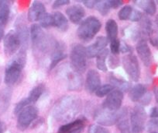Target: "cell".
<instances>
[{"label": "cell", "mask_w": 158, "mask_h": 133, "mask_svg": "<svg viewBox=\"0 0 158 133\" xmlns=\"http://www.w3.org/2000/svg\"><path fill=\"white\" fill-rule=\"evenodd\" d=\"M4 35V30H3V26L0 24V41L2 40V38H3Z\"/></svg>", "instance_id": "74e56055"}, {"label": "cell", "mask_w": 158, "mask_h": 133, "mask_svg": "<svg viewBox=\"0 0 158 133\" xmlns=\"http://www.w3.org/2000/svg\"><path fill=\"white\" fill-rule=\"evenodd\" d=\"M102 24L95 16H89L81 23L77 30L79 39L83 41H89L95 38L99 32Z\"/></svg>", "instance_id": "7a4b0ae2"}, {"label": "cell", "mask_w": 158, "mask_h": 133, "mask_svg": "<svg viewBox=\"0 0 158 133\" xmlns=\"http://www.w3.org/2000/svg\"><path fill=\"white\" fill-rule=\"evenodd\" d=\"M40 26L44 28H48V27L53 26V15L50 14V13H45L41 18L39 20Z\"/></svg>", "instance_id": "4316f807"}, {"label": "cell", "mask_w": 158, "mask_h": 133, "mask_svg": "<svg viewBox=\"0 0 158 133\" xmlns=\"http://www.w3.org/2000/svg\"><path fill=\"white\" fill-rule=\"evenodd\" d=\"M147 94V87L143 84H136L131 88L129 95L132 101L137 102L142 100Z\"/></svg>", "instance_id": "d6986e66"}, {"label": "cell", "mask_w": 158, "mask_h": 133, "mask_svg": "<svg viewBox=\"0 0 158 133\" xmlns=\"http://www.w3.org/2000/svg\"><path fill=\"white\" fill-rule=\"evenodd\" d=\"M113 91V85H112V84H105V85L100 86L99 88L95 91V95L99 97H103L106 95L108 96Z\"/></svg>", "instance_id": "484cf974"}, {"label": "cell", "mask_w": 158, "mask_h": 133, "mask_svg": "<svg viewBox=\"0 0 158 133\" xmlns=\"http://www.w3.org/2000/svg\"><path fill=\"white\" fill-rule=\"evenodd\" d=\"M30 38L33 44L40 48H44L45 44V35L40 26L37 24H33L30 27Z\"/></svg>", "instance_id": "e0dca14e"}, {"label": "cell", "mask_w": 158, "mask_h": 133, "mask_svg": "<svg viewBox=\"0 0 158 133\" xmlns=\"http://www.w3.org/2000/svg\"><path fill=\"white\" fill-rule=\"evenodd\" d=\"M85 128V122L81 119L61 125L58 128L57 133H81Z\"/></svg>", "instance_id": "5bb4252c"}, {"label": "cell", "mask_w": 158, "mask_h": 133, "mask_svg": "<svg viewBox=\"0 0 158 133\" xmlns=\"http://www.w3.org/2000/svg\"><path fill=\"white\" fill-rule=\"evenodd\" d=\"M123 100V91L118 89L114 90L107 96L103 103V108L111 111H117L122 106Z\"/></svg>", "instance_id": "ba28073f"}, {"label": "cell", "mask_w": 158, "mask_h": 133, "mask_svg": "<svg viewBox=\"0 0 158 133\" xmlns=\"http://www.w3.org/2000/svg\"><path fill=\"white\" fill-rule=\"evenodd\" d=\"M142 19V13L139 11V10H133V12H132V14L130 16V20L133 22H137V21H139Z\"/></svg>", "instance_id": "1f68e13d"}, {"label": "cell", "mask_w": 158, "mask_h": 133, "mask_svg": "<svg viewBox=\"0 0 158 133\" xmlns=\"http://www.w3.org/2000/svg\"><path fill=\"white\" fill-rule=\"evenodd\" d=\"M146 111L142 106H136L130 115L132 133H143L146 123Z\"/></svg>", "instance_id": "277c9868"}, {"label": "cell", "mask_w": 158, "mask_h": 133, "mask_svg": "<svg viewBox=\"0 0 158 133\" xmlns=\"http://www.w3.org/2000/svg\"><path fill=\"white\" fill-rule=\"evenodd\" d=\"M109 55V50L105 48L96 56V65L97 68L102 72L107 71V65H106V59Z\"/></svg>", "instance_id": "cb8c5ba5"}, {"label": "cell", "mask_w": 158, "mask_h": 133, "mask_svg": "<svg viewBox=\"0 0 158 133\" xmlns=\"http://www.w3.org/2000/svg\"><path fill=\"white\" fill-rule=\"evenodd\" d=\"M67 57L66 53L64 52V48L63 45L60 43H57L53 50L52 55H51V62L50 68L53 69L57 65V63L64 59Z\"/></svg>", "instance_id": "ac0fdd59"}, {"label": "cell", "mask_w": 158, "mask_h": 133, "mask_svg": "<svg viewBox=\"0 0 158 133\" xmlns=\"http://www.w3.org/2000/svg\"><path fill=\"white\" fill-rule=\"evenodd\" d=\"M133 12V8L130 6H125L123 7L118 13V19L120 20H127L130 18Z\"/></svg>", "instance_id": "83f0119b"}, {"label": "cell", "mask_w": 158, "mask_h": 133, "mask_svg": "<svg viewBox=\"0 0 158 133\" xmlns=\"http://www.w3.org/2000/svg\"><path fill=\"white\" fill-rule=\"evenodd\" d=\"M53 26L60 31H66L68 28V21L63 13L55 12L53 13Z\"/></svg>", "instance_id": "ffe728a7"}, {"label": "cell", "mask_w": 158, "mask_h": 133, "mask_svg": "<svg viewBox=\"0 0 158 133\" xmlns=\"http://www.w3.org/2000/svg\"><path fill=\"white\" fill-rule=\"evenodd\" d=\"M45 13H46V9L44 5L40 2H34L29 9L27 17L30 22H36L39 21V20Z\"/></svg>", "instance_id": "2e32d148"}, {"label": "cell", "mask_w": 158, "mask_h": 133, "mask_svg": "<svg viewBox=\"0 0 158 133\" xmlns=\"http://www.w3.org/2000/svg\"><path fill=\"white\" fill-rule=\"evenodd\" d=\"M44 91V86L43 84H39V85L36 86L32 89L28 97H26L30 106L39 100L40 97H41V95L43 94Z\"/></svg>", "instance_id": "7402d4cb"}, {"label": "cell", "mask_w": 158, "mask_h": 133, "mask_svg": "<svg viewBox=\"0 0 158 133\" xmlns=\"http://www.w3.org/2000/svg\"><path fill=\"white\" fill-rule=\"evenodd\" d=\"M150 133H156V132H155V131H153V132H150Z\"/></svg>", "instance_id": "60d3db41"}, {"label": "cell", "mask_w": 158, "mask_h": 133, "mask_svg": "<svg viewBox=\"0 0 158 133\" xmlns=\"http://www.w3.org/2000/svg\"><path fill=\"white\" fill-rule=\"evenodd\" d=\"M0 133H4V127L2 122L0 121Z\"/></svg>", "instance_id": "f35d334b"}, {"label": "cell", "mask_w": 158, "mask_h": 133, "mask_svg": "<svg viewBox=\"0 0 158 133\" xmlns=\"http://www.w3.org/2000/svg\"><path fill=\"white\" fill-rule=\"evenodd\" d=\"M95 7H96L97 10H98L102 16L107 15L111 10V9L109 8V4H108L107 1H97Z\"/></svg>", "instance_id": "f1b7e54d"}, {"label": "cell", "mask_w": 158, "mask_h": 133, "mask_svg": "<svg viewBox=\"0 0 158 133\" xmlns=\"http://www.w3.org/2000/svg\"><path fill=\"white\" fill-rule=\"evenodd\" d=\"M115 124L121 133H130L131 128L129 123L128 111L127 108H124L120 111H118Z\"/></svg>", "instance_id": "9a60e30c"}, {"label": "cell", "mask_w": 158, "mask_h": 133, "mask_svg": "<svg viewBox=\"0 0 158 133\" xmlns=\"http://www.w3.org/2000/svg\"><path fill=\"white\" fill-rule=\"evenodd\" d=\"M136 49L143 63L146 66H149L152 62V54L147 43L145 41H140L136 45Z\"/></svg>", "instance_id": "7c38bea8"}, {"label": "cell", "mask_w": 158, "mask_h": 133, "mask_svg": "<svg viewBox=\"0 0 158 133\" xmlns=\"http://www.w3.org/2000/svg\"><path fill=\"white\" fill-rule=\"evenodd\" d=\"M70 3L69 0H57L53 4V8L54 9H57L60 8V7H64V6L68 5Z\"/></svg>", "instance_id": "836d02e7"}, {"label": "cell", "mask_w": 158, "mask_h": 133, "mask_svg": "<svg viewBox=\"0 0 158 133\" xmlns=\"http://www.w3.org/2000/svg\"><path fill=\"white\" fill-rule=\"evenodd\" d=\"M107 38L105 37H98L95 43L89 45L86 48V53H87V57L89 58H94L96 57L102 50L106 48V45L108 44Z\"/></svg>", "instance_id": "30bf717a"}, {"label": "cell", "mask_w": 158, "mask_h": 133, "mask_svg": "<svg viewBox=\"0 0 158 133\" xmlns=\"http://www.w3.org/2000/svg\"><path fill=\"white\" fill-rule=\"evenodd\" d=\"M155 97H156V100L158 103V88L155 90Z\"/></svg>", "instance_id": "ab89813d"}, {"label": "cell", "mask_w": 158, "mask_h": 133, "mask_svg": "<svg viewBox=\"0 0 158 133\" xmlns=\"http://www.w3.org/2000/svg\"><path fill=\"white\" fill-rule=\"evenodd\" d=\"M66 14L71 22L73 24H79L85 15V11L82 7L79 5H73L67 8Z\"/></svg>", "instance_id": "4fadbf2b"}, {"label": "cell", "mask_w": 158, "mask_h": 133, "mask_svg": "<svg viewBox=\"0 0 158 133\" xmlns=\"http://www.w3.org/2000/svg\"><path fill=\"white\" fill-rule=\"evenodd\" d=\"M120 41L117 38V39L113 40V41H110V51L111 53L114 55H116L119 53L120 51Z\"/></svg>", "instance_id": "f546056e"}, {"label": "cell", "mask_w": 158, "mask_h": 133, "mask_svg": "<svg viewBox=\"0 0 158 133\" xmlns=\"http://www.w3.org/2000/svg\"><path fill=\"white\" fill-rule=\"evenodd\" d=\"M148 127L151 130L158 129V119L153 118L151 121H150L148 124Z\"/></svg>", "instance_id": "e575fe53"}, {"label": "cell", "mask_w": 158, "mask_h": 133, "mask_svg": "<svg viewBox=\"0 0 158 133\" xmlns=\"http://www.w3.org/2000/svg\"><path fill=\"white\" fill-rule=\"evenodd\" d=\"M108 4L109 6V8L112 10V9H117L119 7L123 5V1L120 0H108L107 1Z\"/></svg>", "instance_id": "d6a6232c"}, {"label": "cell", "mask_w": 158, "mask_h": 133, "mask_svg": "<svg viewBox=\"0 0 158 133\" xmlns=\"http://www.w3.org/2000/svg\"><path fill=\"white\" fill-rule=\"evenodd\" d=\"M10 14V5L6 1L0 0V24L5 26L8 22Z\"/></svg>", "instance_id": "603a6c76"}, {"label": "cell", "mask_w": 158, "mask_h": 133, "mask_svg": "<svg viewBox=\"0 0 158 133\" xmlns=\"http://www.w3.org/2000/svg\"><path fill=\"white\" fill-rule=\"evenodd\" d=\"M156 42H157V44H158V39H157V41H156Z\"/></svg>", "instance_id": "b9f144b4"}, {"label": "cell", "mask_w": 158, "mask_h": 133, "mask_svg": "<svg viewBox=\"0 0 158 133\" xmlns=\"http://www.w3.org/2000/svg\"><path fill=\"white\" fill-rule=\"evenodd\" d=\"M20 37L17 32L11 30L6 34L3 40L4 52L7 56H11L17 51L21 45Z\"/></svg>", "instance_id": "52a82bcc"}, {"label": "cell", "mask_w": 158, "mask_h": 133, "mask_svg": "<svg viewBox=\"0 0 158 133\" xmlns=\"http://www.w3.org/2000/svg\"><path fill=\"white\" fill-rule=\"evenodd\" d=\"M106 30L107 33V39L109 41L117 39L118 36V24L114 20H109L106 24Z\"/></svg>", "instance_id": "44dd1931"}, {"label": "cell", "mask_w": 158, "mask_h": 133, "mask_svg": "<svg viewBox=\"0 0 158 133\" xmlns=\"http://www.w3.org/2000/svg\"><path fill=\"white\" fill-rule=\"evenodd\" d=\"M87 53L86 48L81 44H75L72 48L70 55L71 65L77 73H82L87 67Z\"/></svg>", "instance_id": "3957f363"}, {"label": "cell", "mask_w": 158, "mask_h": 133, "mask_svg": "<svg viewBox=\"0 0 158 133\" xmlns=\"http://www.w3.org/2000/svg\"><path fill=\"white\" fill-rule=\"evenodd\" d=\"M123 65L129 77L133 81L137 82L140 77V69L137 58L133 54L126 55L123 59Z\"/></svg>", "instance_id": "5b68a950"}, {"label": "cell", "mask_w": 158, "mask_h": 133, "mask_svg": "<svg viewBox=\"0 0 158 133\" xmlns=\"http://www.w3.org/2000/svg\"><path fill=\"white\" fill-rule=\"evenodd\" d=\"M136 2L147 14L153 15L156 13V7L153 1H150V0H147V1H136Z\"/></svg>", "instance_id": "d4e9b609"}, {"label": "cell", "mask_w": 158, "mask_h": 133, "mask_svg": "<svg viewBox=\"0 0 158 133\" xmlns=\"http://www.w3.org/2000/svg\"><path fill=\"white\" fill-rule=\"evenodd\" d=\"M150 117L152 118L158 119V108L155 107V108H152L151 111H150Z\"/></svg>", "instance_id": "8d00e7d4"}, {"label": "cell", "mask_w": 158, "mask_h": 133, "mask_svg": "<svg viewBox=\"0 0 158 133\" xmlns=\"http://www.w3.org/2000/svg\"><path fill=\"white\" fill-rule=\"evenodd\" d=\"M38 110L34 106H28L18 114L17 126L20 130H25L37 117Z\"/></svg>", "instance_id": "8992f818"}, {"label": "cell", "mask_w": 158, "mask_h": 133, "mask_svg": "<svg viewBox=\"0 0 158 133\" xmlns=\"http://www.w3.org/2000/svg\"><path fill=\"white\" fill-rule=\"evenodd\" d=\"M117 114H118V112L115 113V111H111L102 108V110L97 111L95 115V119L98 122V124L109 126V125L115 124L117 119Z\"/></svg>", "instance_id": "9c48e42d"}, {"label": "cell", "mask_w": 158, "mask_h": 133, "mask_svg": "<svg viewBox=\"0 0 158 133\" xmlns=\"http://www.w3.org/2000/svg\"><path fill=\"white\" fill-rule=\"evenodd\" d=\"M26 62V52L20 51L16 58L13 59L8 65L5 71V82L6 85L12 86L16 84L20 78L22 71Z\"/></svg>", "instance_id": "6da1fadb"}, {"label": "cell", "mask_w": 158, "mask_h": 133, "mask_svg": "<svg viewBox=\"0 0 158 133\" xmlns=\"http://www.w3.org/2000/svg\"><path fill=\"white\" fill-rule=\"evenodd\" d=\"M89 133H109V131L102 125L94 124L89 126Z\"/></svg>", "instance_id": "4dcf8cb0"}, {"label": "cell", "mask_w": 158, "mask_h": 133, "mask_svg": "<svg viewBox=\"0 0 158 133\" xmlns=\"http://www.w3.org/2000/svg\"><path fill=\"white\" fill-rule=\"evenodd\" d=\"M83 2H84L85 6L89 9H93L94 7H95L97 1H95V0H86Z\"/></svg>", "instance_id": "d590c367"}, {"label": "cell", "mask_w": 158, "mask_h": 133, "mask_svg": "<svg viewBox=\"0 0 158 133\" xmlns=\"http://www.w3.org/2000/svg\"><path fill=\"white\" fill-rule=\"evenodd\" d=\"M101 86V77L99 73L94 69H90L86 76V87L89 93H95Z\"/></svg>", "instance_id": "8fae6325"}]
</instances>
